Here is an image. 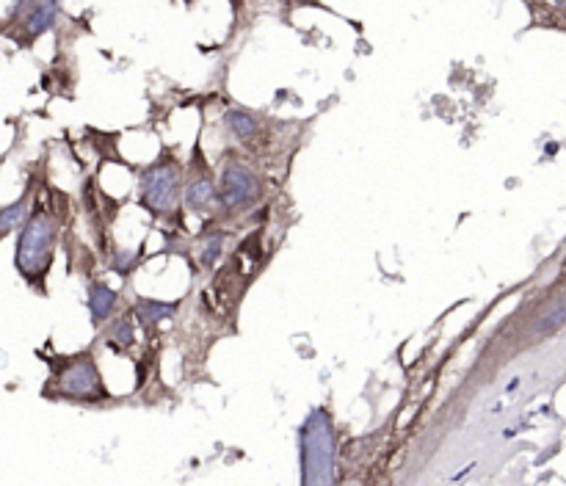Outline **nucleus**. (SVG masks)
I'll use <instances>...</instances> for the list:
<instances>
[{
  "label": "nucleus",
  "instance_id": "7",
  "mask_svg": "<svg viewBox=\"0 0 566 486\" xmlns=\"http://www.w3.org/2000/svg\"><path fill=\"white\" fill-rule=\"evenodd\" d=\"M533 23L564 31V0H525Z\"/></svg>",
  "mask_w": 566,
  "mask_h": 486
},
{
  "label": "nucleus",
  "instance_id": "9",
  "mask_svg": "<svg viewBox=\"0 0 566 486\" xmlns=\"http://www.w3.org/2000/svg\"><path fill=\"white\" fill-rule=\"evenodd\" d=\"M116 299H119L116 290H111L103 282H94L92 288H89V310H92L94 324H100V321H105L108 315L114 313Z\"/></svg>",
  "mask_w": 566,
  "mask_h": 486
},
{
  "label": "nucleus",
  "instance_id": "1",
  "mask_svg": "<svg viewBox=\"0 0 566 486\" xmlns=\"http://www.w3.org/2000/svg\"><path fill=\"white\" fill-rule=\"evenodd\" d=\"M56 238L58 219L53 213L36 210L31 216H25L17 252H14V266L28 285L45 288L47 271L53 266V255H56Z\"/></svg>",
  "mask_w": 566,
  "mask_h": 486
},
{
  "label": "nucleus",
  "instance_id": "4",
  "mask_svg": "<svg viewBox=\"0 0 566 486\" xmlns=\"http://www.w3.org/2000/svg\"><path fill=\"white\" fill-rule=\"evenodd\" d=\"M58 17V0H14L9 17L3 20V34L20 42L23 47L34 45L39 36H45Z\"/></svg>",
  "mask_w": 566,
  "mask_h": 486
},
{
  "label": "nucleus",
  "instance_id": "6",
  "mask_svg": "<svg viewBox=\"0 0 566 486\" xmlns=\"http://www.w3.org/2000/svg\"><path fill=\"white\" fill-rule=\"evenodd\" d=\"M257 197H260V180L252 169H246L241 163H230L221 172V188L216 194L221 208L241 210L257 202Z\"/></svg>",
  "mask_w": 566,
  "mask_h": 486
},
{
  "label": "nucleus",
  "instance_id": "10",
  "mask_svg": "<svg viewBox=\"0 0 566 486\" xmlns=\"http://www.w3.org/2000/svg\"><path fill=\"white\" fill-rule=\"evenodd\" d=\"M213 202H216V188H213L210 177H197L185 191V205L194 213H205Z\"/></svg>",
  "mask_w": 566,
  "mask_h": 486
},
{
  "label": "nucleus",
  "instance_id": "11",
  "mask_svg": "<svg viewBox=\"0 0 566 486\" xmlns=\"http://www.w3.org/2000/svg\"><path fill=\"white\" fill-rule=\"evenodd\" d=\"M28 205H31V199L23 197L12 205H6V208H0V241L23 224L25 216H28Z\"/></svg>",
  "mask_w": 566,
  "mask_h": 486
},
{
  "label": "nucleus",
  "instance_id": "8",
  "mask_svg": "<svg viewBox=\"0 0 566 486\" xmlns=\"http://www.w3.org/2000/svg\"><path fill=\"white\" fill-rule=\"evenodd\" d=\"M180 304L177 301H155V299H139L136 301V318H139V324L144 329H152V326H158L163 318H172L174 310H177Z\"/></svg>",
  "mask_w": 566,
  "mask_h": 486
},
{
  "label": "nucleus",
  "instance_id": "12",
  "mask_svg": "<svg viewBox=\"0 0 566 486\" xmlns=\"http://www.w3.org/2000/svg\"><path fill=\"white\" fill-rule=\"evenodd\" d=\"M224 122H227V128H230V133L235 136V139H252L257 133V119L249 111H241V108H232V111H227V116H224Z\"/></svg>",
  "mask_w": 566,
  "mask_h": 486
},
{
  "label": "nucleus",
  "instance_id": "3",
  "mask_svg": "<svg viewBox=\"0 0 566 486\" xmlns=\"http://www.w3.org/2000/svg\"><path fill=\"white\" fill-rule=\"evenodd\" d=\"M47 393H56L67 401H105L103 376L97 371V362L89 351L78 357L58 359V371L53 373V382Z\"/></svg>",
  "mask_w": 566,
  "mask_h": 486
},
{
  "label": "nucleus",
  "instance_id": "15",
  "mask_svg": "<svg viewBox=\"0 0 566 486\" xmlns=\"http://www.w3.org/2000/svg\"><path fill=\"white\" fill-rule=\"evenodd\" d=\"M188 3H191V0H188Z\"/></svg>",
  "mask_w": 566,
  "mask_h": 486
},
{
  "label": "nucleus",
  "instance_id": "5",
  "mask_svg": "<svg viewBox=\"0 0 566 486\" xmlns=\"http://www.w3.org/2000/svg\"><path fill=\"white\" fill-rule=\"evenodd\" d=\"M180 197V166L172 158H161L141 174V202L152 213H169Z\"/></svg>",
  "mask_w": 566,
  "mask_h": 486
},
{
  "label": "nucleus",
  "instance_id": "13",
  "mask_svg": "<svg viewBox=\"0 0 566 486\" xmlns=\"http://www.w3.org/2000/svg\"><path fill=\"white\" fill-rule=\"evenodd\" d=\"M111 343H116L119 348H130L136 343V332H133V324L130 321H116L114 329H111Z\"/></svg>",
  "mask_w": 566,
  "mask_h": 486
},
{
  "label": "nucleus",
  "instance_id": "14",
  "mask_svg": "<svg viewBox=\"0 0 566 486\" xmlns=\"http://www.w3.org/2000/svg\"><path fill=\"white\" fill-rule=\"evenodd\" d=\"M221 243H224V235H213L208 243H205V249H202V255H199V260H202V266L205 268H213V263L219 260L221 255Z\"/></svg>",
  "mask_w": 566,
  "mask_h": 486
},
{
  "label": "nucleus",
  "instance_id": "2",
  "mask_svg": "<svg viewBox=\"0 0 566 486\" xmlns=\"http://www.w3.org/2000/svg\"><path fill=\"white\" fill-rule=\"evenodd\" d=\"M301 484H335V429L326 409H312L299 429Z\"/></svg>",
  "mask_w": 566,
  "mask_h": 486
}]
</instances>
